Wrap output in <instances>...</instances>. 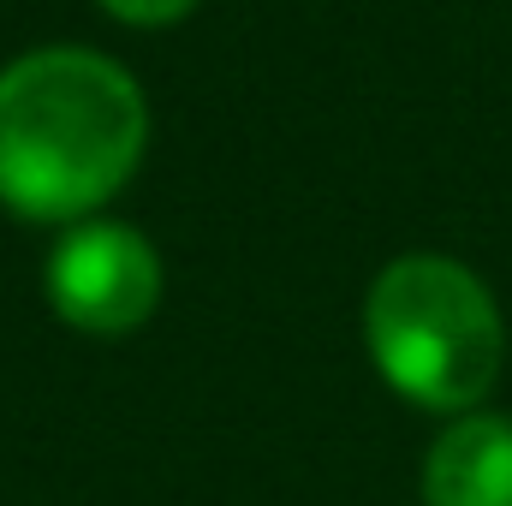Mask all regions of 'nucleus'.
Returning a JSON list of instances; mask_svg holds the SVG:
<instances>
[{"label": "nucleus", "mask_w": 512, "mask_h": 506, "mask_svg": "<svg viewBox=\"0 0 512 506\" xmlns=\"http://www.w3.org/2000/svg\"><path fill=\"white\" fill-rule=\"evenodd\" d=\"M149 108L120 60L36 48L0 72V203L24 221L96 215L143 161Z\"/></svg>", "instance_id": "obj_1"}, {"label": "nucleus", "mask_w": 512, "mask_h": 506, "mask_svg": "<svg viewBox=\"0 0 512 506\" xmlns=\"http://www.w3.org/2000/svg\"><path fill=\"white\" fill-rule=\"evenodd\" d=\"M364 340L393 393L423 411H471L507 358L495 292L453 256L417 251L387 262L364 298Z\"/></svg>", "instance_id": "obj_2"}, {"label": "nucleus", "mask_w": 512, "mask_h": 506, "mask_svg": "<svg viewBox=\"0 0 512 506\" xmlns=\"http://www.w3.org/2000/svg\"><path fill=\"white\" fill-rule=\"evenodd\" d=\"M161 298V256L120 221H84L48 256V304L84 334H126Z\"/></svg>", "instance_id": "obj_3"}, {"label": "nucleus", "mask_w": 512, "mask_h": 506, "mask_svg": "<svg viewBox=\"0 0 512 506\" xmlns=\"http://www.w3.org/2000/svg\"><path fill=\"white\" fill-rule=\"evenodd\" d=\"M423 506H512V417H453L423 459Z\"/></svg>", "instance_id": "obj_4"}, {"label": "nucleus", "mask_w": 512, "mask_h": 506, "mask_svg": "<svg viewBox=\"0 0 512 506\" xmlns=\"http://www.w3.org/2000/svg\"><path fill=\"white\" fill-rule=\"evenodd\" d=\"M114 18H126V24H173V18H185L197 0H102Z\"/></svg>", "instance_id": "obj_5"}]
</instances>
